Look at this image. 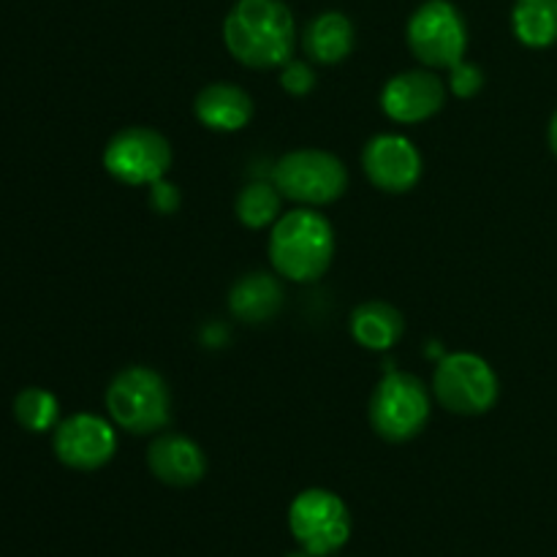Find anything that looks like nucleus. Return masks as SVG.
<instances>
[{
  "instance_id": "obj_24",
  "label": "nucleus",
  "mask_w": 557,
  "mask_h": 557,
  "mask_svg": "<svg viewBox=\"0 0 557 557\" xmlns=\"http://www.w3.org/2000/svg\"><path fill=\"white\" fill-rule=\"evenodd\" d=\"M549 147H553V152L557 158V109H555L553 120H549Z\"/></svg>"
},
{
  "instance_id": "obj_22",
  "label": "nucleus",
  "mask_w": 557,
  "mask_h": 557,
  "mask_svg": "<svg viewBox=\"0 0 557 557\" xmlns=\"http://www.w3.org/2000/svg\"><path fill=\"white\" fill-rule=\"evenodd\" d=\"M449 71H451L449 85H451V92H455V96L471 98L482 90V85H484L482 69H476L473 63H466V60H462V63H457L455 69H449Z\"/></svg>"
},
{
  "instance_id": "obj_15",
  "label": "nucleus",
  "mask_w": 557,
  "mask_h": 557,
  "mask_svg": "<svg viewBox=\"0 0 557 557\" xmlns=\"http://www.w3.org/2000/svg\"><path fill=\"white\" fill-rule=\"evenodd\" d=\"M354 25L341 11H326L319 14L305 27L302 47L313 63L335 65L346 60L354 49Z\"/></svg>"
},
{
  "instance_id": "obj_21",
  "label": "nucleus",
  "mask_w": 557,
  "mask_h": 557,
  "mask_svg": "<svg viewBox=\"0 0 557 557\" xmlns=\"http://www.w3.org/2000/svg\"><path fill=\"white\" fill-rule=\"evenodd\" d=\"M281 85L283 90L292 92V96H308L315 87V74L308 63L302 60H288L281 69Z\"/></svg>"
},
{
  "instance_id": "obj_9",
  "label": "nucleus",
  "mask_w": 557,
  "mask_h": 557,
  "mask_svg": "<svg viewBox=\"0 0 557 557\" xmlns=\"http://www.w3.org/2000/svg\"><path fill=\"white\" fill-rule=\"evenodd\" d=\"M103 166L125 185H156L172 166V145L158 131L131 125L109 139Z\"/></svg>"
},
{
  "instance_id": "obj_10",
  "label": "nucleus",
  "mask_w": 557,
  "mask_h": 557,
  "mask_svg": "<svg viewBox=\"0 0 557 557\" xmlns=\"http://www.w3.org/2000/svg\"><path fill=\"white\" fill-rule=\"evenodd\" d=\"M54 457L74 471H98L117 451V435L107 419L96 413H74L54 428Z\"/></svg>"
},
{
  "instance_id": "obj_12",
  "label": "nucleus",
  "mask_w": 557,
  "mask_h": 557,
  "mask_svg": "<svg viewBox=\"0 0 557 557\" xmlns=\"http://www.w3.org/2000/svg\"><path fill=\"white\" fill-rule=\"evenodd\" d=\"M446 103V87L430 71H403L381 90V109L395 123H424Z\"/></svg>"
},
{
  "instance_id": "obj_6",
  "label": "nucleus",
  "mask_w": 557,
  "mask_h": 557,
  "mask_svg": "<svg viewBox=\"0 0 557 557\" xmlns=\"http://www.w3.org/2000/svg\"><path fill=\"white\" fill-rule=\"evenodd\" d=\"M408 47L430 69H455L466 60V20L449 0H428L408 22Z\"/></svg>"
},
{
  "instance_id": "obj_2",
  "label": "nucleus",
  "mask_w": 557,
  "mask_h": 557,
  "mask_svg": "<svg viewBox=\"0 0 557 557\" xmlns=\"http://www.w3.org/2000/svg\"><path fill=\"white\" fill-rule=\"evenodd\" d=\"M335 234L330 221L313 210L286 212L270 234V261L277 275L294 283H313L330 270Z\"/></svg>"
},
{
  "instance_id": "obj_25",
  "label": "nucleus",
  "mask_w": 557,
  "mask_h": 557,
  "mask_svg": "<svg viewBox=\"0 0 557 557\" xmlns=\"http://www.w3.org/2000/svg\"><path fill=\"white\" fill-rule=\"evenodd\" d=\"M286 557H313V555L305 553V549H299V553H292V555H286Z\"/></svg>"
},
{
  "instance_id": "obj_3",
  "label": "nucleus",
  "mask_w": 557,
  "mask_h": 557,
  "mask_svg": "<svg viewBox=\"0 0 557 557\" xmlns=\"http://www.w3.org/2000/svg\"><path fill=\"white\" fill-rule=\"evenodd\" d=\"M107 408L114 424L134 435H150L169 424L172 395L156 370L125 368L109 384Z\"/></svg>"
},
{
  "instance_id": "obj_17",
  "label": "nucleus",
  "mask_w": 557,
  "mask_h": 557,
  "mask_svg": "<svg viewBox=\"0 0 557 557\" xmlns=\"http://www.w3.org/2000/svg\"><path fill=\"white\" fill-rule=\"evenodd\" d=\"M403 330H406V321H403L400 310L392 308L389 302H381V299L362 302L351 315L354 341L370 351L392 348L403 337Z\"/></svg>"
},
{
  "instance_id": "obj_16",
  "label": "nucleus",
  "mask_w": 557,
  "mask_h": 557,
  "mask_svg": "<svg viewBox=\"0 0 557 557\" xmlns=\"http://www.w3.org/2000/svg\"><path fill=\"white\" fill-rule=\"evenodd\" d=\"M283 288L267 272H250L243 281L234 283L228 294V310L245 324H261L270 321L281 310Z\"/></svg>"
},
{
  "instance_id": "obj_19",
  "label": "nucleus",
  "mask_w": 557,
  "mask_h": 557,
  "mask_svg": "<svg viewBox=\"0 0 557 557\" xmlns=\"http://www.w3.org/2000/svg\"><path fill=\"white\" fill-rule=\"evenodd\" d=\"M283 194L275 183H248L237 196V218L248 228H264L281 218Z\"/></svg>"
},
{
  "instance_id": "obj_11",
  "label": "nucleus",
  "mask_w": 557,
  "mask_h": 557,
  "mask_svg": "<svg viewBox=\"0 0 557 557\" xmlns=\"http://www.w3.org/2000/svg\"><path fill=\"white\" fill-rule=\"evenodd\" d=\"M362 169L375 188L386 194H406L422 177V156L406 136L381 134L364 145Z\"/></svg>"
},
{
  "instance_id": "obj_7",
  "label": "nucleus",
  "mask_w": 557,
  "mask_h": 557,
  "mask_svg": "<svg viewBox=\"0 0 557 557\" xmlns=\"http://www.w3.org/2000/svg\"><path fill=\"white\" fill-rule=\"evenodd\" d=\"M275 185L286 199L299 205H332L346 194L348 172L332 152L302 147L281 158Z\"/></svg>"
},
{
  "instance_id": "obj_4",
  "label": "nucleus",
  "mask_w": 557,
  "mask_h": 557,
  "mask_svg": "<svg viewBox=\"0 0 557 557\" xmlns=\"http://www.w3.org/2000/svg\"><path fill=\"white\" fill-rule=\"evenodd\" d=\"M430 419V392L417 375L389 373L370 397V424L389 444L417 438Z\"/></svg>"
},
{
  "instance_id": "obj_8",
  "label": "nucleus",
  "mask_w": 557,
  "mask_h": 557,
  "mask_svg": "<svg viewBox=\"0 0 557 557\" xmlns=\"http://www.w3.org/2000/svg\"><path fill=\"white\" fill-rule=\"evenodd\" d=\"M288 528L305 553L324 557L348 542L351 517L346 504L330 490H305L288 509Z\"/></svg>"
},
{
  "instance_id": "obj_1",
  "label": "nucleus",
  "mask_w": 557,
  "mask_h": 557,
  "mask_svg": "<svg viewBox=\"0 0 557 557\" xmlns=\"http://www.w3.org/2000/svg\"><path fill=\"white\" fill-rule=\"evenodd\" d=\"M223 41L248 69H283L297 49V25L283 0H237L223 22Z\"/></svg>"
},
{
  "instance_id": "obj_23",
  "label": "nucleus",
  "mask_w": 557,
  "mask_h": 557,
  "mask_svg": "<svg viewBox=\"0 0 557 557\" xmlns=\"http://www.w3.org/2000/svg\"><path fill=\"white\" fill-rule=\"evenodd\" d=\"M150 205L156 207L158 212H163V215H169V212H174L180 207V194L174 185H166L158 180L156 185H150Z\"/></svg>"
},
{
  "instance_id": "obj_14",
  "label": "nucleus",
  "mask_w": 557,
  "mask_h": 557,
  "mask_svg": "<svg viewBox=\"0 0 557 557\" xmlns=\"http://www.w3.org/2000/svg\"><path fill=\"white\" fill-rule=\"evenodd\" d=\"M194 112L201 120V125H207L210 131L232 134V131L245 128L253 120L256 107L253 98L243 87L232 85V82H212L196 96Z\"/></svg>"
},
{
  "instance_id": "obj_13",
  "label": "nucleus",
  "mask_w": 557,
  "mask_h": 557,
  "mask_svg": "<svg viewBox=\"0 0 557 557\" xmlns=\"http://www.w3.org/2000/svg\"><path fill=\"white\" fill-rule=\"evenodd\" d=\"M147 466L158 482L169 487H194L207 473V457L196 441L177 433H163L147 451Z\"/></svg>"
},
{
  "instance_id": "obj_18",
  "label": "nucleus",
  "mask_w": 557,
  "mask_h": 557,
  "mask_svg": "<svg viewBox=\"0 0 557 557\" xmlns=\"http://www.w3.org/2000/svg\"><path fill=\"white\" fill-rule=\"evenodd\" d=\"M511 27L525 47H553L557 44V0H517Z\"/></svg>"
},
{
  "instance_id": "obj_5",
  "label": "nucleus",
  "mask_w": 557,
  "mask_h": 557,
  "mask_svg": "<svg viewBox=\"0 0 557 557\" xmlns=\"http://www.w3.org/2000/svg\"><path fill=\"white\" fill-rule=\"evenodd\" d=\"M433 392L441 406L460 417H479L498 403V375L476 354H449L438 362Z\"/></svg>"
},
{
  "instance_id": "obj_20",
  "label": "nucleus",
  "mask_w": 557,
  "mask_h": 557,
  "mask_svg": "<svg viewBox=\"0 0 557 557\" xmlns=\"http://www.w3.org/2000/svg\"><path fill=\"white\" fill-rule=\"evenodd\" d=\"M14 419L27 433H47L60 424L58 397L38 386H27L14 400Z\"/></svg>"
}]
</instances>
